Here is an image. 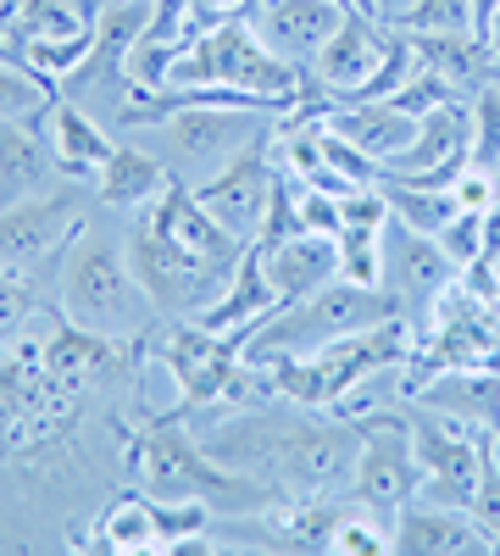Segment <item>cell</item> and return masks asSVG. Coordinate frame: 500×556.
<instances>
[{
	"label": "cell",
	"mask_w": 500,
	"mask_h": 556,
	"mask_svg": "<svg viewBox=\"0 0 500 556\" xmlns=\"http://www.w3.org/2000/svg\"><path fill=\"white\" fill-rule=\"evenodd\" d=\"M73 545H89V551H112V556H145V551H162L156 540V523H151V506L145 495L133 490L123 501H112L106 513L95 518V534H73Z\"/></svg>",
	"instance_id": "obj_26"
},
{
	"label": "cell",
	"mask_w": 500,
	"mask_h": 556,
	"mask_svg": "<svg viewBox=\"0 0 500 556\" xmlns=\"http://www.w3.org/2000/svg\"><path fill=\"white\" fill-rule=\"evenodd\" d=\"M51 128H56V173L62 178H95L112 162V134L89 117L73 96H62L51 106Z\"/></svg>",
	"instance_id": "obj_22"
},
{
	"label": "cell",
	"mask_w": 500,
	"mask_h": 556,
	"mask_svg": "<svg viewBox=\"0 0 500 556\" xmlns=\"http://www.w3.org/2000/svg\"><path fill=\"white\" fill-rule=\"evenodd\" d=\"M251 23H256L267 51H279L284 62L306 67L329 45V34L345 23V7L339 0H256Z\"/></svg>",
	"instance_id": "obj_14"
},
{
	"label": "cell",
	"mask_w": 500,
	"mask_h": 556,
	"mask_svg": "<svg viewBox=\"0 0 500 556\" xmlns=\"http://www.w3.org/2000/svg\"><path fill=\"white\" fill-rule=\"evenodd\" d=\"M389 28H406V34H473V7L467 0H412Z\"/></svg>",
	"instance_id": "obj_31"
},
{
	"label": "cell",
	"mask_w": 500,
	"mask_h": 556,
	"mask_svg": "<svg viewBox=\"0 0 500 556\" xmlns=\"http://www.w3.org/2000/svg\"><path fill=\"white\" fill-rule=\"evenodd\" d=\"M418 123L423 117H406L395 101H356V106H334L329 117V128L345 134L350 146H361L373 162H395L418 139Z\"/></svg>",
	"instance_id": "obj_21"
},
{
	"label": "cell",
	"mask_w": 500,
	"mask_h": 556,
	"mask_svg": "<svg viewBox=\"0 0 500 556\" xmlns=\"http://www.w3.org/2000/svg\"><path fill=\"white\" fill-rule=\"evenodd\" d=\"M495 178H500V173L467 162V167L457 173V184H450V195H457L462 212H489V206H495Z\"/></svg>",
	"instance_id": "obj_36"
},
{
	"label": "cell",
	"mask_w": 500,
	"mask_h": 556,
	"mask_svg": "<svg viewBox=\"0 0 500 556\" xmlns=\"http://www.w3.org/2000/svg\"><path fill=\"white\" fill-rule=\"evenodd\" d=\"M406 7H412V0H379V23L389 28V23H395V17H400Z\"/></svg>",
	"instance_id": "obj_40"
},
{
	"label": "cell",
	"mask_w": 500,
	"mask_h": 556,
	"mask_svg": "<svg viewBox=\"0 0 500 556\" xmlns=\"http://www.w3.org/2000/svg\"><path fill=\"white\" fill-rule=\"evenodd\" d=\"M412 401L450 412V417H467V424L500 429V374L495 367H445L439 379L412 384Z\"/></svg>",
	"instance_id": "obj_20"
},
{
	"label": "cell",
	"mask_w": 500,
	"mask_h": 556,
	"mask_svg": "<svg viewBox=\"0 0 500 556\" xmlns=\"http://www.w3.org/2000/svg\"><path fill=\"white\" fill-rule=\"evenodd\" d=\"M489 45H495V56H500V17H495V28H489Z\"/></svg>",
	"instance_id": "obj_42"
},
{
	"label": "cell",
	"mask_w": 500,
	"mask_h": 556,
	"mask_svg": "<svg viewBox=\"0 0 500 556\" xmlns=\"http://www.w3.org/2000/svg\"><path fill=\"white\" fill-rule=\"evenodd\" d=\"M395 551L400 556H484L495 551V540L478 529L467 506L406 501L395 513Z\"/></svg>",
	"instance_id": "obj_16"
},
{
	"label": "cell",
	"mask_w": 500,
	"mask_h": 556,
	"mask_svg": "<svg viewBox=\"0 0 500 556\" xmlns=\"http://www.w3.org/2000/svg\"><path fill=\"white\" fill-rule=\"evenodd\" d=\"M39 117H23V123H0V206H12L23 195H39L56 173V156L39 146L34 134Z\"/></svg>",
	"instance_id": "obj_24"
},
{
	"label": "cell",
	"mask_w": 500,
	"mask_h": 556,
	"mask_svg": "<svg viewBox=\"0 0 500 556\" xmlns=\"http://www.w3.org/2000/svg\"><path fill=\"white\" fill-rule=\"evenodd\" d=\"M384 51H389V28H384V23H373V17H361V12H345V23L329 34L323 51H317L311 78L334 96V106H345V101L356 96V89L379 73Z\"/></svg>",
	"instance_id": "obj_17"
},
{
	"label": "cell",
	"mask_w": 500,
	"mask_h": 556,
	"mask_svg": "<svg viewBox=\"0 0 500 556\" xmlns=\"http://www.w3.org/2000/svg\"><path fill=\"white\" fill-rule=\"evenodd\" d=\"M162 146L172 162H190V167H222L240 146L261 134V112H240V106H184V112H167L162 123Z\"/></svg>",
	"instance_id": "obj_12"
},
{
	"label": "cell",
	"mask_w": 500,
	"mask_h": 556,
	"mask_svg": "<svg viewBox=\"0 0 500 556\" xmlns=\"http://www.w3.org/2000/svg\"><path fill=\"white\" fill-rule=\"evenodd\" d=\"M222 468L251 473L279 501L290 495H339L356 479L361 424H317L300 406H245L201 440Z\"/></svg>",
	"instance_id": "obj_1"
},
{
	"label": "cell",
	"mask_w": 500,
	"mask_h": 556,
	"mask_svg": "<svg viewBox=\"0 0 500 556\" xmlns=\"http://www.w3.org/2000/svg\"><path fill=\"white\" fill-rule=\"evenodd\" d=\"M379 190L389 201V217H400L406 228H423V235H439L462 212L450 190H423V184H400V178H379Z\"/></svg>",
	"instance_id": "obj_27"
},
{
	"label": "cell",
	"mask_w": 500,
	"mask_h": 556,
	"mask_svg": "<svg viewBox=\"0 0 500 556\" xmlns=\"http://www.w3.org/2000/svg\"><path fill=\"white\" fill-rule=\"evenodd\" d=\"M62 101L56 84H44L28 67H7L0 62V123H23V117H51V106Z\"/></svg>",
	"instance_id": "obj_29"
},
{
	"label": "cell",
	"mask_w": 500,
	"mask_h": 556,
	"mask_svg": "<svg viewBox=\"0 0 500 556\" xmlns=\"http://www.w3.org/2000/svg\"><path fill=\"white\" fill-rule=\"evenodd\" d=\"M467 7H473V34L489 39V28H495V17H500V0H467Z\"/></svg>",
	"instance_id": "obj_39"
},
{
	"label": "cell",
	"mask_w": 500,
	"mask_h": 556,
	"mask_svg": "<svg viewBox=\"0 0 500 556\" xmlns=\"http://www.w3.org/2000/svg\"><path fill=\"white\" fill-rule=\"evenodd\" d=\"M167 84H229V89H245V96H267V101H284L295 112L300 101V84H306V67L284 62L279 51H267L251 12L229 17V23H211L201 28L178 62L167 67ZM162 84V89H167Z\"/></svg>",
	"instance_id": "obj_4"
},
{
	"label": "cell",
	"mask_w": 500,
	"mask_h": 556,
	"mask_svg": "<svg viewBox=\"0 0 500 556\" xmlns=\"http://www.w3.org/2000/svg\"><path fill=\"white\" fill-rule=\"evenodd\" d=\"M478 262H484V267L500 262V201L484 212V251H478Z\"/></svg>",
	"instance_id": "obj_38"
},
{
	"label": "cell",
	"mask_w": 500,
	"mask_h": 556,
	"mask_svg": "<svg viewBox=\"0 0 500 556\" xmlns=\"http://www.w3.org/2000/svg\"><path fill=\"white\" fill-rule=\"evenodd\" d=\"M101 7H117V0H101Z\"/></svg>",
	"instance_id": "obj_43"
},
{
	"label": "cell",
	"mask_w": 500,
	"mask_h": 556,
	"mask_svg": "<svg viewBox=\"0 0 500 556\" xmlns=\"http://www.w3.org/2000/svg\"><path fill=\"white\" fill-rule=\"evenodd\" d=\"M467 112H473V167L500 173V84H484Z\"/></svg>",
	"instance_id": "obj_33"
},
{
	"label": "cell",
	"mask_w": 500,
	"mask_h": 556,
	"mask_svg": "<svg viewBox=\"0 0 500 556\" xmlns=\"http://www.w3.org/2000/svg\"><path fill=\"white\" fill-rule=\"evenodd\" d=\"M361 424V451H356V479L350 495L373 513L395 518L406 501L423 495V462L412 445V417H395V412H368L356 417Z\"/></svg>",
	"instance_id": "obj_8"
},
{
	"label": "cell",
	"mask_w": 500,
	"mask_h": 556,
	"mask_svg": "<svg viewBox=\"0 0 500 556\" xmlns=\"http://www.w3.org/2000/svg\"><path fill=\"white\" fill-rule=\"evenodd\" d=\"M261 262H267V285L279 295V306H290V301H306L311 290H323L329 278H339V240L300 228L284 245L261 251Z\"/></svg>",
	"instance_id": "obj_18"
},
{
	"label": "cell",
	"mask_w": 500,
	"mask_h": 556,
	"mask_svg": "<svg viewBox=\"0 0 500 556\" xmlns=\"http://www.w3.org/2000/svg\"><path fill=\"white\" fill-rule=\"evenodd\" d=\"M406 34V28H400ZM418 45V62L423 67H434V73H445L457 89H484V78H489V62H495V45L489 39H478V34H406Z\"/></svg>",
	"instance_id": "obj_25"
},
{
	"label": "cell",
	"mask_w": 500,
	"mask_h": 556,
	"mask_svg": "<svg viewBox=\"0 0 500 556\" xmlns=\"http://www.w3.org/2000/svg\"><path fill=\"white\" fill-rule=\"evenodd\" d=\"M400 317V295L384 285H350V278H329L323 290H311L306 301H290L279 312H267L256 329L245 334L240 356L267 362V356H306V351H323L345 334L361 329H379V323Z\"/></svg>",
	"instance_id": "obj_3"
},
{
	"label": "cell",
	"mask_w": 500,
	"mask_h": 556,
	"mask_svg": "<svg viewBox=\"0 0 500 556\" xmlns=\"http://www.w3.org/2000/svg\"><path fill=\"white\" fill-rule=\"evenodd\" d=\"M467 513L478 518V529L495 540V551H500V473L495 468H484V479H478V495H473V506Z\"/></svg>",
	"instance_id": "obj_37"
},
{
	"label": "cell",
	"mask_w": 500,
	"mask_h": 556,
	"mask_svg": "<svg viewBox=\"0 0 500 556\" xmlns=\"http://www.w3.org/2000/svg\"><path fill=\"white\" fill-rule=\"evenodd\" d=\"M389 101H395V106H400L406 117H428L434 106H450V101H462V89L450 84L445 73H434V67H423V62H418V73L406 78V84L395 89Z\"/></svg>",
	"instance_id": "obj_32"
},
{
	"label": "cell",
	"mask_w": 500,
	"mask_h": 556,
	"mask_svg": "<svg viewBox=\"0 0 500 556\" xmlns=\"http://www.w3.org/2000/svg\"><path fill=\"white\" fill-rule=\"evenodd\" d=\"M128 267H133V278H140V290H145V301L156 306V312H206L222 290H229V278L234 273H222L217 262H206V256H195L190 245H178V240H167L162 228L140 212V223L128 228Z\"/></svg>",
	"instance_id": "obj_7"
},
{
	"label": "cell",
	"mask_w": 500,
	"mask_h": 556,
	"mask_svg": "<svg viewBox=\"0 0 500 556\" xmlns=\"http://www.w3.org/2000/svg\"><path fill=\"white\" fill-rule=\"evenodd\" d=\"M17 51H23V67H28V73H39L44 84L62 89V78H73V73L84 67V56L95 51V28L67 34V39H23Z\"/></svg>",
	"instance_id": "obj_28"
},
{
	"label": "cell",
	"mask_w": 500,
	"mask_h": 556,
	"mask_svg": "<svg viewBox=\"0 0 500 556\" xmlns=\"http://www.w3.org/2000/svg\"><path fill=\"white\" fill-rule=\"evenodd\" d=\"M345 12H361V17H373L379 23V0H339Z\"/></svg>",
	"instance_id": "obj_41"
},
{
	"label": "cell",
	"mask_w": 500,
	"mask_h": 556,
	"mask_svg": "<svg viewBox=\"0 0 500 556\" xmlns=\"http://www.w3.org/2000/svg\"><path fill=\"white\" fill-rule=\"evenodd\" d=\"M145 217L162 228L167 240H178V245H190L195 256H206V262H217L222 273H234L240 267V256H245V240H234L229 228H222L201 201H195V184H184V178H167V190L145 206Z\"/></svg>",
	"instance_id": "obj_15"
},
{
	"label": "cell",
	"mask_w": 500,
	"mask_h": 556,
	"mask_svg": "<svg viewBox=\"0 0 500 556\" xmlns=\"http://www.w3.org/2000/svg\"><path fill=\"white\" fill-rule=\"evenodd\" d=\"M190 12H195V0H151V45H190Z\"/></svg>",
	"instance_id": "obj_35"
},
{
	"label": "cell",
	"mask_w": 500,
	"mask_h": 556,
	"mask_svg": "<svg viewBox=\"0 0 500 556\" xmlns=\"http://www.w3.org/2000/svg\"><path fill=\"white\" fill-rule=\"evenodd\" d=\"M439 245L457 267H473L478 251H484V212H457L445 228H439Z\"/></svg>",
	"instance_id": "obj_34"
},
{
	"label": "cell",
	"mask_w": 500,
	"mask_h": 556,
	"mask_svg": "<svg viewBox=\"0 0 500 556\" xmlns=\"http://www.w3.org/2000/svg\"><path fill=\"white\" fill-rule=\"evenodd\" d=\"M140 278L123 262V251L106 235H78L62 251V312L78 323V329H95V334H140Z\"/></svg>",
	"instance_id": "obj_6"
},
{
	"label": "cell",
	"mask_w": 500,
	"mask_h": 556,
	"mask_svg": "<svg viewBox=\"0 0 500 556\" xmlns=\"http://www.w3.org/2000/svg\"><path fill=\"white\" fill-rule=\"evenodd\" d=\"M34 317H39V290L28 285V273L0 267V362L34 329Z\"/></svg>",
	"instance_id": "obj_30"
},
{
	"label": "cell",
	"mask_w": 500,
	"mask_h": 556,
	"mask_svg": "<svg viewBox=\"0 0 500 556\" xmlns=\"http://www.w3.org/2000/svg\"><path fill=\"white\" fill-rule=\"evenodd\" d=\"M484 424L450 412H412V445L423 462V495L418 501H439V506H473L478 479H484Z\"/></svg>",
	"instance_id": "obj_9"
},
{
	"label": "cell",
	"mask_w": 500,
	"mask_h": 556,
	"mask_svg": "<svg viewBox=\"0 0 500 556\" xmlns=\"http://www.w3.org/2000/svg\"><path fill=\"white\" fill-rule=\"evenodd\" d=\"M84 228V190L78 178L67 184H44L39 195H23L12 206H0V267H39L44 256H62L67 240Z\"/></svg>",
	"instance_id": "obj_11"
},
{
	"label": "cell",
	"mask_w": 500,
	"mask_h": 556,
	"mask_svg": "<svg viewBox=\"0 0 500 556\" xmlns=\"http://www.w3.org/2000/svg\"><path fill=\"white\" fill-rule=\"evenodd\" d=\"M167 178H172V167L162 156H151L140 146H117L112 162L95 173V195L106 206H117V212H140V206H151L167 190Z\"/></svg>",
	"instance_id": "obj_23"
},
{
	"label": "cell",
	"mask_w": 500,
	"mask_h": 556,
	"mask_svg": "<svg viewBox=\"0 0 500 556\" xmlns=\"http://www.w3.org/2000/svg\"><path fill=\"white\" fill-rule=\"evenodd\" d=\"M457 262L445 256L439 235H423V228H406L400 217H389L384 228V290H395L400 301H439L450 285H457Z\"/></svg>",
	"instance_id": "obj_13"
},
{
	"label": "cell",
	"mask_w": 500,
	"mask_h": 556,
	"mask_svg": "<svg viewBox=\"0 0 500 556\" xmlns=\"http://www.w3.org/2000/svg\"><path fill=\"white\" fill-rule=\"evenodd\" d=\"M272 184H279V134L261 128L251 146H240L229 162H222L206 184H195V201L229 228L234 240H256L261 235V217L272 201Z\"/></svg>",
	"instance_id": "obj_10"
},
{
	"label": "cell",
	"mask_w": 500,
	"mask_h": 556,
	"mask_svg": "<svg viewBox=\"0 0 500 556\" xmlns=\"http://www.w3.org/2000/svg\"><path fill=\"white\" fill-rule=\"evenodd\" d=\"M406 323L389 317L379 323V329H361V334H345L323 351H306V356H267V379L272 390H279L284 401L295 406H339L350 390H361L373 374H384V367L406 362ZM251 362V356H245Z\"/></svg>",
	"instance_id": "obj_5"
},
{
	"label": "cell",
	"mask_w": 500,
	"mask_h": 556,
	"mask_svg": "<svg viewBox=\"0 0 500 556\" xmlns=\"http://www.w3.org/2000/svg\"><path fill=\"white\" fill-rule=\"evenodd\" d=\"M128 468H133V479H140L145 495L206 501L211 513H222V518H245V513H261V506L279 501L251 473L222 468L195 434H184V417H172V412L151 417V429L128 440Z\"/></svg>",
	"instance_id": "obj_2"
},
{
	"label": "cell",
	"mask_w": 500,
	"mask_h": 556,
	"mask_svg": "<svg viewBox=\"0 0 500 556\" xmlns=\"http://www.w3.org/2000/svg\"><path fill=\"white\" fill-rule=\"evenodd\" d=\"M267 312H279V295H272V285H267L261 251L245 245V256H240V267H234V278H229V290H222L206 312H195V323H206L211 334H229L234 345H245V334L256 329Z\"/></svg>",
	"instance_id": "obj_19"
}]
</instances>
